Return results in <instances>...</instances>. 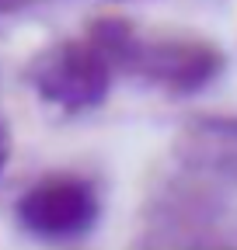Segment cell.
<instances>
[{"label":"cell","instance_id":"3957f363","mask_svg":"<svg viewBox=\"0 0 237 250\" xmlns=\"http://www.w3.org/2000/svg\"><path fill=\"white\" fill-rule=\"evenodd\" d=\"M101 223V191L91 177L52 174L28 184L14 202V226L35 243L70 247Z\"/></svg>","mask_w":237,"mask_h":250},{"label":"cell","instance_id":"6da1fadb","mask_svg":"<svg viewBox=\"0 0 237 250\" xmlns=\"http://www.w3.org/2000/svg\"><path fill=\"white\" fill-rule=\"evenodd\" d=\"M87 35L101 45L115 77L161 90L167 98L206 94L223 73V52L199 39L154 35L122 18H98Z\"/></svg>","mask_w":237,"mask_h":250},{"label":"cell","instance_id":"7a4b0ae2","mask_svg":"<svg viewBox=\"0 0 237 250\" xmlns=\"http://www.w3.org/2000/svg\"><path fill=\"white\" fill-rule=\"evenodd\" d=\"M28 83L46 108L59 115H87L108 101L115 70L101 45L84 31L42 49L28 66Z\"/></svg>","mask_w":237,"mask_h":250},{"label":"cell","instance_id":"277c9868","mask_svg":"<svg viewBox=\"0 0 237 250\" xmlns=\"http://www.w3.org/2000/svg\"><path fill=\"white\" fill-rule=\"evenodd\" d=\"M7 160H11V122H7L4 108H0V177L7 170Z\"/></svg>","mask_w":237,"mask_h":250},{"label":"cell","instance_id":"5b68a950","mask_svg":"<svg viewBox=\"0 0 237 250\" xmlns=\"http://www.w3.org/2000/svg\"><path fill=\"white\" fill-rule=\"evenodd\" d=\"M39 4H49V0H0V18H11V14H21V11H32Z\"/></svg>","mask_w":237,"mask_h":250}]
</instances>
